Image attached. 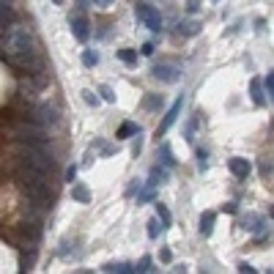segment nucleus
<instances>
[{"mask_svg":"<svg viewBox=\"0 0 274 274\" xmlns=\"http://www.w3.org/2000/svg\"><path fill=\"white\" fill-rule=\"evenodd\" d=\"M206 159H209V154H206V151H197V167H200V170H206V167H209V162H206Z\"/></svg>","mask_w":274,"mask_h":274,"instance_id":"23","label":"nucleus"},{"mask_svg":"<svg viewBox=\"0 0 274 274\" xmlns=\"http://www.w3.org/2000/svg\"><path fill=\"white\" fill-rule=\"evenodd\" d=\"M104 272H118V274H132V272H135V266H132V263H107V266H104Z\"/></svg>","mask_w":274,"mask_h":274,"instance_id":"16","label":"nucleus"},{"mask_svg":"<svg viewBox=\"0 0 274 274\" xmlns=\"http://www.w3.org/2000/svg\"><path fill=\"white\" fill-rule=\"evenodd\" d=\"M17 186L33 206L49 209L52 200H55L52 189H49V176L42 173V170H33V167H28V165H22L17 170Z\"/></svg>","mask_w":274,"mask_h":274,"instance_id":"2","label":"nucleus"},{"mask_svg":"<svg viewBox=\"0 0 274 274\" xmlns=\"http://www.w3.org/2000/svg\"><path fill=\"white\" fill-rule=\"evenodd\" d=\"M214 220H217L214 211H206V214L200 217V236H211V230H214Z\"/></svg>","mask_w":274,"mask_h":274,"instance_id":"11","label":"nucleus"},{"mask_svg":"<svg viewBox=\"0 0 274 274\" xmlns=\"http://www.w3.org/2000/svg\"><path fill=\"white\" fill-rule=\"evenodd\" d=\"M261 176H263V179L272 176V165H269V162H261Z\"/></svg>","mask_w":274,"mask_h":274,"instance_id":"30","label":"nucleus"},{"mask_svg":"<svg viewBox=\"0 0 274 274\" xmlns=\"http://www.w3.org/2000/svg\"><path fill=\"white\" fill-rule=\"evenodd\" d=\"M250 96H252V101H255L258 107L266 104V93H263V88H261V80H252L250 83Z\"/></svg>","mask_w":274,"mask_h":274,"instance_id":"12","label":"nucleus"},{"mask_svg":"<svg viewBox=\"0 0 274 274\" xmlns=\"http://www.w3.org/2000/svg\"><path fill=\"white\" fill-rule=\"evenodd\" d=\"M132 135H140V126H137V124H132V121L121 124V129L115 132V137H118V140H126V137H132Z\"/></svg>","mask_w":274,"mask_h":274,"instance_id":"13","label":"nucleus"},{"mask_svg":"<svg viewBox=\"0 0 274 274\" xmlns=\"http://www.w3.org/2000/svg\"><path fill=\"white\" fill-rule=\"evenodd\" d=\"M52 3H60V0H52Z\"/></svg>","mask_w":274,"mask_h":274,"instance_id":"38","label":"nucleus"},{"mask_svg":"<svg viewBox=\"0 0 274 274\" xmlns=\"http://www.w3.org/2000/svg\"><path fill=\"white\" fill-rule=\"evenodd\" d=\"M19 159H22V165L33 167V170H42V173H47V176L55 173V162H52V156L42 148V143H25L22 148H19Z\"/></svg>","mask_w":274,"mask_h":274,"instance_id":"3","label":"nucleus"},{"mask_svg":"<svg viewBox=\"0 0 274 274\" xmlns=\"http://www.w3.org/2000/svg\"><path fill=\"white\" fill-rule=\"evenodd\" d=\"M159 258L167 263V261H170V250H162V252H159Z\"/></svg>","mask_w":274,"mask_h":274,"instance_id":"36","label":"nucleus"},{"mask_svg":"<svg viewBox=\"0 0 274 274\" xmlns=\"http://www.w3.org/2000/svg\"><path fill=\"white\" fill-rule=\"evenodd\" d=\"M118 58L124 60L126 66H135L137 63V52H135V49H118Z\"/></svg>","mask_w":274,"mask_h":274,"instance_id":"18","label":"nucleus"},{"mask_svg":"<svg viewBox=\"0 0 274 274\" xmlns=\"http://www.w3.org/2000/svg\"><path fill=\"white\" fill-rule=\"evenodd\" d=\"M162 156H165V159H162V162H165L167 167H170V165H173V162H176V159H173V154H170V148H167V145H162Z\"/></svg>","mask_w":274,"mask_h":274,"instance_id":"25","label":"nucleus"},{"mask_svg":"<svg viewBox=\"0 0 274 274\" xmlns=\"http://www.w3.org/2000/svg\"><path fill=\"white\" fill-rule=\"evenodd\" d=\"M0 47H3L6 58L11 60L17 69H25L28 74H39V72H42V49H39L36 36H33L28 28L11 25V28L3 33Z\"/></svg>","mask_w":274,"mask_h":274,"instance_id":"1","label":"nucleus"},{"mask_svg":"<svg viewBox=\"0 0 274 274\" xmlns=\"http://www.w3.org/2000/svg\"><path fill=\"white\" fill-rule=\"evenodd\" d=\"M156 214H159V220H162V228H170V211H167L162 203H156Z\"/></svg>","mask_w":274,"mask_h":274,"instance_id":"20","label":"nucleus"},{"mask_svg":"<svg viewBox=\"0 0 274 274\" xmlns=\"http://www.w3.org/2000/svg\"><path fill=\"white\" fill-rule=\"evenodd\" d=\"M228 167H230V173L236 176V179H247L250 170H252V165L247 159H241V156H233V159L228 162Z\"/></svg>","mask_w":274,"mask_h":274,"instance_id":"9","label":"nucleus"},{"mask_svg":"<svg viewBox=\"0 0 274 274\" xmlns=\"http://www.w3.org/2000/svg\"><path fill=\"white\" fill-rule=\"evenodd\" d=\"M148 236H151V238L159 236V222H156V220H151V222H148Z\"/></svg>","mask_w":274,"mask_h":274,"instance_id":"27","label":"nucleus"},{"mask_svg":"<svg viewBox=\"0 0 274 274\" xmlns=\"http://www.w3.org/2000/svg\"><path fill=\"white\" fill-rule=\"evenodd\" d=\"M36 113H39V115H36V124H42V126L58 124V110H55V107H47V104H42Z\"/></svg>","mask_w":274,"mask_h":274,"instance_id":"10","label":"nucleus"},{"mask_svg":"<svg viewBox=\"0 0 274 274\" xmlns=\"http://www.w3.org/2000/svg\"><path fill=\"white\" fill-rule=\"evenodd\" d=\"M74 176H77V167H69L66 170V181H74Z\"/></svg>","mask_w":274,"mask_h":274,"instance_id":"33","label":"nucleus"},{"mask_svg":"<svg viewBox=\"0 0 274 274\" xmlns=\"http://www.w3.org/2000/svg\"><path fill=\"white\" fill-rule=\"evenodd\" d=\"M99 93H101V99H104V101H115V93L107 88V85H101V88H99Z\"/></svg>","mask_w":274,"mask_h":274,"instance_id":"24","label":"nucleus"},{"mask_svg":"<svg viewBox=\"0 0 274 274\" xmlns=\"http://www.w3.org/2000/svg\"><path fill=\"white\" fill-rule=\"evenodd\" d=\"M225 211H228V214H236L238 206H236V203H225Z\"/></svg>","mask_w":274,"mask_h":274,"instance_id":"34","label":"nucleus"},{"mask_svg":"<svg viewBox=\"0 0 274 274\" xmlns=\"http://www.w3.org/2000/svg\"><path fill=\"white\" fill-rule=\"evenodd\" d=\"M179 33H181V36H197V33H200V22H195V19H186V22L179 25Z\"/></svg>","mask_w":274,"mask_h":274,"instance_id":"14","label":"nucleus"},{"mask_svg":"<svg viewBox=\"0 0 274 274\" xmlns=\"http://www.w3.org/2000/svg\"><path fill=\"white\" fill-rule=\"evenodd\" d=\"M14 135H17L19 143H44V126L42 124H28V121H17L14 126Z\"/></svg>","mask_w":274,"mask_h":274,"instance_id":"4","label":"nucleus"},{"mask_svg":"<svg viewBox=\"0 0 274 274\" xmlns=\"http://www.w3.org/2000/svg\"><path fill=\"white\" fill-rule=\"evenodd\" d=\"M69 28H72L77 42H88L91 30H88V19H85L83 14H72V17H69Z\"/></svg>","mask_w":274,"mask_h":274,"instance_id":"8","label":"nucleus"},{"mask_svg":"<svg viewBox=\"0 0 274 274\" xmlns=\"http://www.w3.org/2000/svg\"><path fill=\"white\" fill-rule=\"evenodd\" d=\"M261 217H258V214H250V217H244V225H241V228H247V230H258V225H261Z\"/></svg>","mask_w":274,"mask_h":274,"instance_id":"19","label":"nucleus"},{"mask_svg":"<svg viewBox=\"0 0 274 274\" xmlns=\"http://www.w3.org/2000/svg\"><path fill=\"white\" fill-rule=\"evenodd\" d=\"M72 197H74L77 203H91L88 186H85V184H74V186H72Z\"/></svg>","mask_w":274,"mask_h":274,"instance_id":"15","label":"nucleus"},{"mask_svg":"<svg viewBox=\"0 0 274 274\" xmlns=\"http://www.w3.org/2000/svg\"><path fill=\"white\" fill-rule=\"evenodd\" d=\"M238 272H244V274H255V269H252L250 263H238Z\"/></svg>","mask_w":274,"mask_h":274,"instance_id":"32","label":"nucleus"},{"mask_svg":"<svg viewBox=\"0 0 274 274\" xmlns=\"http://www.w3.org/2000/svg\"><path fill=\"white\" fill-rule=\"evenodd\" d=\"M154 52V44H143V55H151Z\"/></svg>","mask_w":274,"mask_h":274,"instance_id":"35","label":"nucleus"},{"mask_svg":"<svg viewBox=\"0 0 274 274\" xmlns=\"http://www.w3.org/2000/svg\"><path fill=\"white\" fill-rule=\"evenodd\" d=\"M33 261H36V252L30 250L28 255L22 252V258H19V272H30V266H33Z\"/></svg>","mask_w":274,"mask_h":274,"instance_id":"17","label":"nucleus"},{"mask_svg":"<svg viewBox=\"0 0 274 274\" xmlns=\"http://www.w3.org/2000/svg\"><path fill=\"white\" fill-rule=\"evenodd\" d=\"M135 17L140 19V22L145 25L148 30H154V33H159L162 30V17H159V11H156L154 6H148V3H135Z\"/></svg>","mask_w":274,"mask_h":274,"instance_id":"5","label":"nucleus"},{"mask_svg":"<svg viewBox=\"0 0 274 274\" xmlns=\"http://www.w3.org/2000/svg\"><path fill=\"white\" fill-rule=\"evenodd\" d=\"M83 96H85V101H88V104H99V96H96L93 91H83Z\"/></svg>","mask_w":274,"mask_h":274,"instance_id":"29","label":"nucleus"},{"mask_svg":"<svg viewBox=\"0 0 274 274\" xmlns=\"http://www.w3.org/2000/svg\"><path fill=\"white\" fill-rule=\"evenodd\" d=\"M96 60H99V58H96V52H91V49H85V52H83V66H85V69H93Z\"/></svg>","mask_w":274,"mask_h":274,"instance_id":"21","label":"nucleus"},{"mask_svg":"<svg viewBox=\"0 0 274 274\" xmlns=\"http://www.w3.org/2000/svg\"><path fill=\"white\" fill-rule=\"evenodd\" d=\"M154 77L159 80V83L173 85V83H179L181 69H179V66H173V63H159V66H154Z\"/></svg>","mask_w":274,"mask_h":274,"instance_id":"6","label":"nucleus"},{"mask_svg":"<svg viewBox=\"0 0 274 274\" xmlns=\"http://www.w3.org/2000/svg\"><path fill=\"white\" fill-rule=\"evenodd\" d=\"M263 88H266L269 99H272V93H274V74H272V72H269L266 77H263Z\"/></svg>","mask_w":274,"mask_h":274,"instance_id":"22","label":"nucleus"},{"mask_svg":"<svg viewBox=\"0 0 274 274\" xmlns=\"http://www.w3.org/2000/svg\"><path fill=\"white\" fill-rule=\"evenodd\" d=\"M197 8H200V3H197V0H186V11H189V14H195Z\"/></svg>","mask_w":274,"mask_h":274,"instance_id":"31","label":"nucleus"},{"mask_svg":"<svg viewBox=\"0 0 274 274\" xmlns=\"http://www.w3.org/2000/svg\"><path fill=\"white\" fill-rule=\"evenodd\" d=\"M135 272H151V258L145 255L143 261H140V266H135Z\"/></svg>","mask_w":274,"mask_h":274,"instance_id":"26","label":"nucleus"},{"mask_svg":"<svg viewBox=\"0 0 274 274\" xmlns=\"http://www.w3.org/2000/svg\"><path fill=\"white\" fill-rule=\"evenodd\" d=\"M181 107H184V99H181V96H179V99L173 101V107H170V110H167V113H165V118H162V124L156 126V137H162L167 129H170V126L176 124V118H179Z\"/></svg>","mask_w":274,"mask_h":274,"instance_id":"7","label":"nucleus"},{"mask_svg":"<svg viewBox=\"0 0 274 274\" xmlns=\"http://www.w3.org/2000/svg\"><path fill=\"white\" fill-rule=\"evenodd\" d=\"M96 6H110V3H113V0H93Z\"/></svg>","mask_w":274,"mask_h":274,"instance_id":"37","label":"nucleus"},{"mask_svg":"<svg viewBox=\"0 0 274 274\" xmlns=\"http://www.w3.org/2000/svg\"><path fill=\"white\" fill-rule=\"evenodd\" d=\"M162 104V96L156 93V96H148V99H145V107H159Z\"/></svg>","mask_w":274,"mask_h":274,"instance_id":"28","label":"nucleus"}]
</instances>
